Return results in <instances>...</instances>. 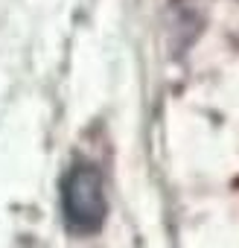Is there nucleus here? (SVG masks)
Masks as SVG:
<instances>
[{
	"label": "nucleus",
	"mask_w": 239,
	"mask_h": 248,
	"mask_svg": "<svg viewBox=\"0 0 239 248\" xmlns=\"http://www.w3.org/2000/svg\"><path fill=\"white\" fill-rule=\"evenodd\" d=\"M108 213L102 175L93 164L79 161L61 181V216L73 233H93L102 228Z\"/></svg>",
	"instance_id": "f257e3e1"
}]
</instances>
